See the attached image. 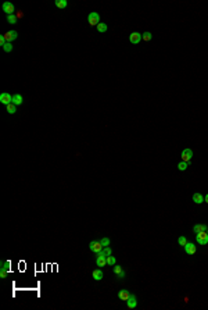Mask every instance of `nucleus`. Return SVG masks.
<instances>
[{
    "instance_id": "obj_15",
    "label": "nucleus",
    "mask_w": 208,
    "mask_h": 310,
    "mask_svg": "<svg viewBox=\"0 0 208 310\" xmlns=\"http://www.w3.org/2000/svg\"><path fill=\"white\" fill-rule=\"evenodd\" d=\"M22 101H24V97H22L21 95H14L13 96V104H15L17 107L22 104Z\"/></svg>"
},
{
    "instance_id": "obj_14",
    "label": "nucleus",
    "mask_w": 208,
    "mask_h": 310,
    "mask_svg": "<svg viewBox=\"0 0 208 310\" xmlns=\"http://www.w3.org/2000/svg\"><path fill=\"white\" fill-rule=\"evenodd\" d=\"M193 202H194L196 204H201V203L204 202V196H202L201 193H198V192H197V193L193 195Z\"/></svg>"
},
{
    "instance_id": "obj_32",
    "label": "nucleus",
    "mask_w": 208,
    "mask_h": 310,
    "mask_svg": "<svg viewBox=\"0 0 208 310\" xmlns=\"http://www.w3.org/2000/svg\"><path fill=\"white\" fill-rule=\"evenodd\" d=\"M15 15H17V18H22V17H24V13L19 10V11H17V14H15Z\"/></svg>"
},
{
    "instance_id": "obj_5",
    "label": "nucleus",
    "mask_w": 208,
    "mask_h": 310,
    "mask_svg": "<svg viewBox=\"0 0 208 310\" xmlns=\"http://www.w3.org/2000/svg\"><path fill=\"white\" fill-rule=\"evenodd\" d=\"M3 11H4L7 15H11V14H14V11H15V7H14L13 3L6 1V3H3Z\"/></svg>"
},
{
    "instance_id": "obj_10",
    "label": "nucleus",
    "mask_w": 208,
    "mask_h": 310,
    "mask_svg": "<svg viewBox=\"0 0 208 310\" xmlns=\"http://www.w3.org/2000/svg\"><path fill=\"white\" fill-rule=\"evenodd\" d=\"M4 35V38H6V40L7 42H13V40H15V39L18 38V33H17V31H8V32H6V33H3Z\"/></svg>"
},
{
    "instance_id": "obj_4",
    "label": "nucleus",
    "mask_w": 208,
    "mask_h": 310,
    "mask_svg": "<svg viewBox=\"0 0 208 310\" xmlns=\"http://www.w3.org/2000/svg\"><path fill=\"white\" fill-rule=\"evenodd\" d=\"M96 264L99 267H104L107 264V256L103 253V252H99L97 253V257H96Z\"/></svg>"
},
{
    "instance_id": "obj_17",
    "label": "nucleus",
    "mask_w": 208,
    "mask_h": 310,
    "mask_svg": "<svg viewBox=\"0 0 208 310\" xmlns=\"http://www.w3.org/2000/svg\"><path fill=\"white\" fill-rule=\"evenodd\" d=\"M56 6L58 8H65V7L68 6V1L67 0H56Z\"/></svg>"
},
{
    "instance_id": "obj_20",
    "label": "nucleus",
    "mask_w": 208,
    "mask_h": 310,
    "mask_svg": "<svg viewBox=\"0 0 208 310\" xmlns=\"http://www.w3.org/2000/svg\"><path fill=\"white\" fill-rule=\"evenodd\" d=\"M15 111H17V106H15V104L11 103V104H8V106H7V113H8V114H14Z\"/></svg>"
},
{
    "instance_id": "obj_29",
    "label": "nucleus",
    "mask_w": 208,
    "mask_h": 310,
    "mask_svg": "<svg viewBox=\"0 0 208 310\" xmlns=\"http://www.w3.org/2000/svg\"><path fill=\"white\" fill-rule=\"evenodd\" d=\"M0 277H1L3 279L7 277V270H6V268H0Z\"/></svg>"
},
{
    "instance_id": "obj_18",
    "label": "nucleus",
    "mask_w": 208,
    "mask_h": 310,
    "mask_svg": "<svg viewBox=\"0 0 208 310\" xmlns=\"http://www.w3.org/2000/svg\"><path fill=\"white\" fill-rule=\"evenodd\" d=\"M17 21H18V18H17V15H15V14L7 15V22H8V24H17Z\"/></svg>"
},
{
    "instance_id": "obj_26",
    "label": "nucleus",
    "mask_w": 208,
    "mask_h": 310,
    "mask_svg": "<svg viewBox=\"0 0 208 310\" xmlns=\"http://www.w3.org/2000/svg\"><path fill=\"white\" fill-rule=\"evenodd\" d=\"M103 253L106 254V256H110V254L113 253V250H111V247L110 246H106V247H103V250H101Z\"/></svg>"
},
{
    "instance_id": "obj_34",
    "label": "nucleus",
    "mask_w": 208,
    "mask_h": 310,
    "mask_svg": "<svg viewBox=\"0 0 208 310\" xmlns=\"http://www.w3.org/2000/svg\"><path fill=\"white\" fill-rule=\"evenodd\" d=\"M207 232H208V229H207Z\"/></svg>"
},
{
    "instance_id": "obj_8",
    "label": "nucleus",
    "mask_w": 208,
    "mask_h": 310,
    "mask_svg": "<svg viewBox=\"0 0 208 310\" xmlns=\"http://www.w3.org/2000/svg\"><path fill=\"white\" fill-rule=\"evenodd\" d=\"M129 40H131V43H133V44L140 43V40H142V33H140V32H132V33L129 35Z\"/></svg>"
},
{
    "instance_id": "obj_27",
    "label": "nucleus",
    "mask_w": 208,
    "mask_h": 310,
    "mask_svg": "<svg viewBox=\"0 0 208 310\" xmlns=\"http://www.w3.org/2000/svg\"><path fill=\"white\" fill-rule=\"evenodd\" d=\"M122 271H124V270H122L121 266H114V274H115V275H120Z\"/></svg>"
},
{
    "instance_id": "obj_7",
    "label": "nucleus",
    "mask_w": 208,
    "mask_h": 310,
    "mask_svg": "<svg viewBox=\"0 0 208 310\" xmlns=\"http://www.w3.org/2000/svg\"><path fill=\"white\" fill-rule=\"evenodd\" d=\"M136 306H138V299H136V295H132V293H131L129 299L126 300V307H128V309H135Z\"/></svg>"
},
{
    "instance_id": "obj_12",
    "label": "nucleus",
    "mask_w": 208,
    "mask_h": 310,
    "mask_svg": "<svg viewBox=\"0 0 208 310\" xmlns=\"http://www.w3.org/2000/svg\"><path fill=\"white\" fill-rule=\"evenodd\" d=\"M129 296H131V293H129V291H126V289H121L120 292H118V297H120L121 300H128L129 299Z\"/></svg>"
},
{
    "instance_id": "obj_25",
    "label": "nucleus",
    "mask_w": 208,
    "mask_h": 310,
    "mask_svg": "<svg viewBox=\"0 0 208 310\" xmlns=\"http://www.w3.org/2000/svg\"><path fill=\"white\" fill-rule=\"evenodd\" d=\"M178 243H179L180 246H185V245L187 243V239H186L185 236H179V238H178Z\"/></svg>"
},
{
    "instance_id": "obj_3",
    "label": "nucleus",
    "mask_w": 208,
    "mask_h": 310,
    "mask_svg": "<svg viewBox=\"0 0 208 310\" xmlns=\"http://www.w3.org/2000/svg\"><path fill=\"white\" fill-rule=\"evenodd\" d=\"M89 249H90L93 253L97 254L99 252H101V250H103V245H101L100 240H99V242H97V240H92V242L89 243Z\"/></svg>"
},
{
    "instance_id": "obj_13",
    "label": "nucleus",
    "mask_w": 208,
    "mask_h": 310,
    "mask_svg": "<svg viewBox=\"0 0 208 310\" xmlns=\"http://www.w3.org/2000/svg\"><path fill=\"white\" fill-rule=\"evenodd\" d=\"M208 227L205 225V224H196L194 227H193V231H194L196 234L197 232H202V231H207Z\"/></svg>"
},
{
    "instance_id": "obj_6",
    "label": "nucleus",
    "mask_w": 208,
    "mask_h": 310,
    "mask_svg": "<svg viewBox=\"0 0 208 310\" xmlns=\"http://www.w3.org/2000/svg\"><path fill=\"white\" fill-rule=\"evenodd\" d=\"M0 101L3 103V104H6V106H8V104H11L13 103V96L10 95V93H1L0 95Z\"/></svg>"
},
{
    "instance_id": "obj_30",
    "label": "nucleus",
    "mask_w": 208,
    "mask_h": 310,
    "mask_svg": "<svg viewBox=\"0 0 208 310\" xmlns=\"http://www.w3.org/2000/svg\"><path fill=\"white\" fill-rule=\"evenodd\" d=\"M8 267H10V263H8V261H1V268L8 270Z\"/></svg>"
},
{
    "instance_id": "obj_9",
    "label": "nucleus",
    "mask_w": 208,
    "mask_h": 310,
    "mask_svg": "<svg viewBox=\"0 0 208 310\" xmlns=\"http://www.w3.org/2000/svg\"><path fill=\"white\" fill-rule=\"evenodd\" d=\"M180 156H182V161H187L189 163L190 160H191V157H193V150L191 149H185Z\"/></svg>"
},
{
    "instance_id": "obj_22",
    "label": "nucleus",
    "mask_w": 208,
    "mask_h": 310,
    "mask_svg": "<svg viewBox=\"0 0 208 310\" xmlns=\"http://www.w3.org/2000/svg\"><path fill=\"white\" fill-rule=\"evenodd\" d=\"M187 167H189V163H187V161H180V163L178 164V168L180 171H185Z\"/></svg>"
},
{
    "instance_id": "obj_33",
    "label": "nucleus",
    "mask_w": 208,
    "mask_h": 310,
    "mask_svg": "<svg viewBox=\"0 0 208 310\" xmlns=\"http://www.w3.org/2000/svg\"><path fill=\"white\" fill-rule=\"evenodd\" d=\"M204 202H205V203H208V193H207V195H205V197H204Z\"/></svg>"
},
{
    "instance_id": "obj_1",
    "label": "nucleus",
    "mask_w": 208,
    "mask_h": 310,
    "mask_svg": "<svg viewBox=\"0 0 208 310\" xmlns=\"http://www.w3.org/2000/svg\"><path fill=\"white\" fill-rule=\"evenodd\" d=\"M88 22H89V25H92V26H97L99 24H100V15L97 13H90L88 15Z\"/></svg>"
},
{
    "instance_id": "obj_31",
    "label": "nucleus",
    "mask_w": 208,
    "mask_h": 310,
    "mask_svg": "<svg viewBox=\"0 0 208 310\" xmlns=\"http://www.w3.org/2000/svg\"><path fill=\"white\" fill-rule=\"evenodd\" d=\"M125 275H126V272H125V271H122V272L120 274V275H117V278H118V279H124V278H125Z\"/></svg>"
},
{
    "instance_id": "obj_21",
    "label": "nucleus",
    "mask_w": 208,
    "mask_h": 310,
    "mask_svg": "<svg viewBox=\"0 0 208 310\" xmlns=\"http://www.w3.org/2000/svg\"><path fill=\"white\" fill-rule=\"evenodd\" d=\"M115 263H117V259L114 257V256H107V264L108 266H115Z\"/></svg>"
},
{
    "instance_id": "obj_23",
    "label": "nucleus",
    "mask_w": 208,
    "mask_h": 310,
    "mask_svg": "<svg viewBox=\"0 0 208 310\" xmlns=\"http://www.w3.org/2000/svg\"><path fill=\"white\" fill-rule=\"evenodd\" d=\"M153 38V33L151 32H144V33H142V39H143V40H150V39Z\"/></svg>"
},
{
    "instance_id": "obj_19",
    "label": "nucleus",
    "mask_w": 208,
    "mask_h": 310,
    "mask_svg": "<svg viewBox=\"0 0 208 310\" xmlns=\"http://www.w3.org/2000/svg\"><path fill=\"white\" fill-rule=\"evenodd\" d=\"M107 29H108V26L106 25L104 22H100V24L97 25V31L101 32V33H103V32H107Z\"/></svg>"
},
{
    "instance_id": "obj_24",
    "label": "nucleus",
    "mask_w": 208,
    "mask_h": 310,
    "mask_svg": "<svg viewBox=\"0 0 208 310\" xmlns=\"http://www.w3.org/2000/svg\"><path fill=\"white\" fill-rule=\"evenodd\" d=\"M3 50L6 51V53H10V51L13 50V44L10 43V42H7V43L3 46Z\"/></svg>"
},
{
    "instance_id": "obj_2",
    "label": "nucleus",
    "mask_w": 208,
    "mask_h": 310,
    "mask_svg": "<svg viewBox=\"0 0 208 310\" xmlns=\"http://www.w3.org/2000/svg\"><path fill=\"white\" fill-rule=\"evenodd\" d=\"M196 238H197V243H198V245H208V232L207 231L197 232V234H196Z\"/></svg>"
},
{
    "instance_id": "obj_16",
    "label": "nucleus",
    "mask_w": 208,
    "mask_h": 310,
    "mask_svg": "<svg viewBox=\"0 0 208 310\" xmlns=\"http://www.w3.org/2000/svg\"><path fill=\"white\" fill-rule=\"evenodd\" d=\"M103 275H104V274H103L101 270H95L93 274H92V277H93L95 281H101V279H103Z\"/></svg>"
},
{
    "instance_id": "obj_11",
    "label": "nucleus",
    "mask_w": 208,
    "mask_h": 310,
    "mask_svg": "<svg viewBox=\"0 0 208 310\" xmlns=\"http://www.w3.org/2000/svg\"><path fill=\"white\" fill-rule=\"evenodd\" d=\"M183 249H185V252L187 254H194L196 253V245L191 243V242H187V243L183 246Z\"/></svg>"
},
{
    "instance_id": "obj_28",
    "label": "nucleus",
    "mask_w": 208,
    "mask_h": 310,
    "mask_svg": "<svg viewBox=\"0 0 208 310\" xmlns=\"http://www.w3.org/2000/svg\"><path fill=\"white\" fill-rule=\"evenodd\" d=\"M100 242H101V245H103V247H106L110 245V238H103Z\"/></svg>"
}]
</instances>
